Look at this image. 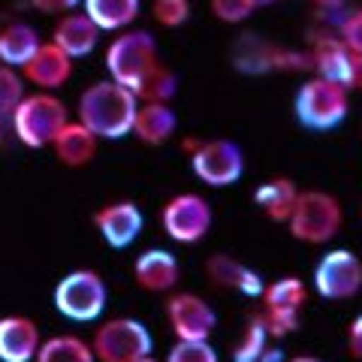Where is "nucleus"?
<instances>
[{
  "label": "nucleus",
  "instance_id": "obj_1",
  "mask_svg": "<svg viewBox=\"0 0 362 362\" xmlns=\"http://www.w3.org/2000/svg\"><path fill=\"white\" fill-rule=\"evenodd\" d=\"M136 109H139V97L130 88L118 85L115 78L106 82H94L78 94V109L76 121H82L90 133H97V139H124L133 133Z\"/></svg>",
  "mask_w": 362,
  "mask_h": 362
},
{
  "label": "nucleus",
  "instance_id": "obj_2",
  "mask_svg": "<svg viewBox=\"0 0 362 362\" xmlns=\"http://www.w3.org/2000/svg\"><path fill=\"white\" fill-rule=\"evenodd\" d=\"M9 121L16 139L25 148H52L54 136L70 121V112L61 97H54V90H37V94H25Z\"/></svg>",
  "mask_w": 362,
  "mask_h": 362
},
{
  "label": "nucleus",
  "instance_id": "obj_3",
  "mask_svg": "<svg viewBox=\"0 0 362 362\" xmlns=\"http://www.w3.org/2000/svg\"><path fill=\"white\" fill-rule=\"evenodd\" d=\"M344 209L341 199L326 194V190H299L296 206L287 221V230L302 245H326L341 233Z\"/></svg>",
  "mask_w": 362,
  "mask_h": 362
},
{
  "label": "nucleus",
  "instance_id": "obj_4",
  "mask_svg": "<svg viewBox=\"0 0 362 362\" xmlns=\"http://www.w3.org/2000/svg\"><path fill=\"white\" fill-rule=\"evenodd\" d=\"M160 64L157 54V40L142 28H127L118 30V37L109 42L106 49V70L109 78H115L118 85L130 88L136 94V88L142 85V78L148 76L154 66Z\"/></svg>",
  "mask_w": 362,
  "mask_h": 362
},
{
  "label": "nucleus",
  "instance_id": "obj_5",
  "mask_svg": "<svg viewBox=\"0 0 362 362\" xmlns=\"http://www.w3.org/2000/svg\"><path fill=\"white\" fill-rule=\"evenodd\" d=\"M54 311L70 323H97L106 311L109 287L100 272L94 269H73L54 287Z\"/></svg>",
  "mask_w": 362,
  "mask_h": 362
},
{
  "label": "nucleus",
  "instance_id": "obj_6",
  "mask_svg": "<svg viewBox=\"0 0 362 362\" xmlns=\"http://www.w3.org/2000/svg\"><path fill=\"white\" fill-rule=\"evenodd\" d=\"M296 121L308 130H335L350 112V88L329 82L323 76H311L293 100Z\"/></svg>",
  "mask_w": 362,
  "mask_h": 362
},
{
  "label": "nucleus",
  "instance_id": "obj_7",
  "mask_svg": "<svg viewBox=\"0 0 362 362\" xmlns=\"http://www.w3.org/2000/svg\"><path fill=\"white\" fill-rule=\"evenodd\" d=\"M97 362H139L151 356L154 338L148 326L136 317H112L94 329L90 338Z\"/></svg>",
  "mask_w": 362,
  "mask_h": 362
},
{
  "label": "nucleus",
  "instance_id": "obj_8",
  "mask_svg": "<svg viewBox=\"0 0 362 362\" xmlns=\"http://www.w3.org/2000/svg\"><path fill=\"white\" fill-rule=\"evenodd\" d=\"M190 173L209 187H230L245 175V154L230 139H185Z\"/></svg>",
  "mask_w": 362,
  "mask_h": 362
},
{
  "label": "nucleus",
  "instance_id": "obj_9",
  "mask_svg": "<svg viewBox=\"0 0 362 362\" xmlns=\"http://www.w3.org/2000/svg\"><path fill=\"white\" fill-rule=\"evenodd\" d=\"M314 290H317V296L326 302H347V299L359 296L362 259L354 251H347V247L326 251L314 266Z\"/></svg>",
  "mask_w": 362,
  "mask_h": 362
},
{
  "label": "nucleus",
  "instance_id": "obj_10",
  "mask_svg": "<svg viewBox=\"0 0 362 362\" xmlns=\"http://www.w3.org/2000/svg\"><path fill=\"white\" fill-rule=\"evenodd\" d=\"M308 302V287L302 284V278L284 275L275 284H266L263 290V320L269 326L272 338H287L299 329L302 308Z\"/></svg>",
  "mask_w": 362,
  "mask_h": 362
},
{
  "label": "nucleus",
  "instance_id": "obj_11",
  "mask_svg": "<svg viewBox=\"0 0 362 362\" xmlns=\"http://www.w3.org/2000/svg\"><path fill=\"white\" fill-rule=\"evenodd\" d=\"M211 206L199 194H175L166 199L160 211L163 233L178 245H199L211 230Z\"/></svg>",
  "mask_w": 362,
  "mask_h": 362
},
{
  "label": "nucleus",
  "instance_id": "obj_12",
  "mask_svg": "<svg viewBox=\"0 0 362 362\" xmlns=\"http://www.w3.org/2000/svg\"><path fill=\"white\" fill-rule=\"evenodd\" d=\"M166 323L181 341H206L218 326V314L197 293H173L166 299Z\"/></svg>",
  "mask_w": 362,
  "mask_h": 362
},
{
  "label": "nucleus",
  "instance_id": "obj_13",
  "mask_svg": "<svg viewBox=\"0 0 362 362\" xmlns=\"http://www.w3.org/2000/svg\"><path fill=\"white\" fill-rule=\"evenodd\" d=\"M94 226L109 247L115 251H124L130 247L136 239H139L145 218H142V209L130 199H118V202H109V206L97 209L94 211Z\"/></svg>",
  "mask_w": 362,
  "mask_h": 362
},
{
  "label": "nucleus",
  "instance_id": "obj_14",
  "mask_svg": "<svg viewBox=\"0 0 362 362\" xmlns=\"http://www.w3.org/2000/svg\"><path fill=\"white\" fill-rule=\"evenodd\" d=\"M21 76L40 90H58L73 78V58L52 40H42L40 49L30 54V61L21 66Z\"/></svg>",
  "mask_w": 362,
  "mask_h": 362
},
{
  "label": "nucleus",
  "instance_id": "obj_15",
  "mask_svg": "<svg viewBox=\"0 0 362 362\" xmlns=\"http://www.w3.org/2000/svg\"><path fill=\"white\" fill-rule=\"evenodd\" d=\"M206 275L221 290H233L247 299H263L266 284L259 278V272H254L251 266H245L242 259H235L230 254H211L206 259Z\"/></svg>",
  "mask_w": 362,
  "mask_h": 362
},
{
  "label": "nucleus",
  "instance_id": "obj_16",
  "mask_svg": "<svg viewBox=\"0 0 362 362\" xmlns=\"http://www.w3.org/2000/svg\"><path fill=\"white\" fill-rule=\"evenodd\" d=\"M42 344L37 320L25 314L0 317V362H33Z\"/></svg>",
  "mask_w": 362,
  "mask_h": 362
},
{
  "label": "nucleus",
  "instance_id": "obj_17",
  "mask_svg": "<svg viewBox=\"0 0 362 362\" xmlns=\"http://www.w3.org/2000/svg\"><path fill=\"white\" fill-rule=\"evenodd\" d=\"M100 33L103 30L94 25V18H90L85 9H73V13L58 16V21H54V28H52V42L61 45L73 61H78L97 49Z\"/></svg>",
  "mask_w": 362,
  "mask_h": 362
},
{
  "label": "nucleus",
  "instance_id": "obj_18",
  "mask_svg": "<svg viewBox=\"0 0 362 362\" xmlns=\"http://www.w3.org/2000/svg\"><path fill=\"white\" fill-rule=\"evenodd\" d=\"M181 278V266L175 254L163 251V247H148L145 254L133 259V281L145 293H169L175 290Z\"/></svg>",
  "mask_w": 362,
  "mask_h": 362
},
{
  "label": "nucleus",
  "instance_id": "obj_19",
  "mask_svg": "<svg viewBox=\"0 0 362 362\" xmlns=\"http://www.w3.org/2000/svg\"><path fill=\"white\" fill-rule=\"evenodd\" d=\"M308 58H311L314 76H323V78H329V82L354 88V61H356V54L347 49L341 37H323L311 49Z\"/></svg>",
  "mask_w": 362,
  "mask_h": 362
},
{
  "label": "nucleus",
  "instance_id": "obj_20",
  "mask_svg": "<svg viewBox=\"0 0 362 362\" xmlns=\"http://www.w3.org/2000/svg\"><path fill=\"white\" fill-rule=\"evenodd\" d=\"M97 148H100L97 133H90L85 124L76 121V118L66 121L64 127H61V133L54 136V142H52L54 157H58L64 166H70V169L88 166L97 157Z\"/></svg>",
  "mask_w": 362,
  "mask_h": 362
},
{
  "label": "nucleus",
  "instance_id": "obj_21",
  "mask_svg": "<svg viewBox=\"0 0 362 362\" xmlns=\"http://www.w3.org/2000/svg\"><path fill=\"white\" fill-rule=\"evenodd\" d=\"M178 118L169 103H139L136 109V121H133V136L142 145H166L175 136Z\"/></svg>",
  "mask_w": 362,
  "mask_h": 362
},
{
  "label": "nucleus",
  "instance_id": "obj_22",
  "mask_svg": "<svg viewBox=\"0 0 362 362\" xmlns=\"http://www.w3.org/2000/svg\"><path fill=\"white\" fill-rule=\"evenodd\" d=\"M296 197H299V187L287 175H275L254 190V206L272 223H287L293 214V206H296Z\"/></svg>",
  "mask_w": 362,
  "mask_h": 362
},
{
  "label": "nucleus",
  "instance_id": "obj_23",
  "mask_svg": "<svg viewBox=\"0 0 362 362\" xmlns=\"http://www.w3.org/2000/svg\"><path fill=\"white\" fill-rule=\"evenodd\" d=\"M40 45L42 40L33 25H28V21H9V25L0 28V64L21 70Z\"/></svg>",
  "mask_w": 362,
  "mask_h": 362
},
{
  "label": "nucleus",
  "instance_id": "obj_24",
  "mask_svg": "<svg viewBox=\"0 0 362 362\" xmlns=\"http://www.w3.org/2000/svg\"><path fill=\"white\" fill-rule=\"evenodd\" d=\"M82 9L94 18L100 30L118 33L133 28V21L139 18L142 0H82Z\"/></svg>",
  "mask_w": 362,
  "mask_h": 362
},
{
  "label": "nucleus",
  "instance_id": "obj_25",
  "mask_svg": "<svg viewBox=\"0 0 362 362\" xmlns=\"http://www.w3.org/2000/svg\"><path fill=\"white\" fill-rule=\"evenodd\" d=\"M33 362H97L90 341L78 335H52L37 350Z\"/></svg>",
  "mask_w": 362,
  "mask_h": 362
},
{
  "label": "nucleus",
  "instance_id": "obj_26",
  "mask_svg": "<svg viewBox=\"0 0 362 362\" xmlns=\"http://www.w3.org/2000/svg\"><path fill=\"white\" fill-rule=\"evenodd\" d=\"M269 326L263 320V314H251L245 323L242 338L233 347V362H257L259 354L269 347Z\"/></svg>",
  "mask_w": 362,
  "mask_h": 362
},
{
  "label": "nucleus",
  "instance_id": "obj_27",
  "mask_svg": "<svg viewBox=\"0 0 362 362\" xmlns=\"http://www.w3.org/2000/svg\"><path fill=\"white\" fill-rule=\"evenodd\" d=\"M178 90V78L173 70H166L163 64H157L154 70L142 78V85L136 88V97L139 103H173Z\"/></svg>",
  "mask_w": 362,
  "mask_h": 362
},
{
  "label": "nucleus",
  "instance_id": "obj_28",
  "mask_svg": "<svg viewBox=\"0 0 362 362\" xmlns=\"http://www.w3.org/2000/svg\"><path fill=\"white\" fill-rule=\"evenodd\" d=\"M25 76L16 66L0 64V118H9L16 112V106L25 100Z\"/></svg>",
  "mask_w": 362,
  "mask_h": 362
},
{
  "label": "nucleus",
  "instance_id": "obj_29",
  "mask_svg": "<svg viewBox=\"0 0 362 362\" xmlns=\"http://www.w3.org/2000/svg\"><path fill=\"white\" fill-rule=\"evenodd\" d=\"M163 362H221V359L218 350L209 344V338L206 341H181V338H175V344Z\"/></svg>",
  "mask_w": 362,
  "mask_h": 362
},
{
  "label": "nucleus",
  "instance_id": "obj_30",
  "mask_svg": "<svg viewBox=\"0 0 362 362\" xmlns=\"http://www.w3.org/2000/svg\"><path fill=\"white\" fill-rule=\"evenodd\" d=\"M151 16L160 28L175 30L181 25H187L190 18V0H154L151 4Z\"/></svg>",
  "mask_w": 362,
  "mask_h": 362
},
{
  "label": "nucleus",
  "instance_id": "obj_31",
  "mask_svg": "<svg viewBox=\"0 0 362 362\" xmlns=\"http://www.w3.org/2000/svg\"><path fill=\"white\" fill-rule=\"evenodd\" d=\"M209 6L211 16L223 25H242L254 16V9H259L257 0H209Z\"/></svg>",
  "mask_w": 362,
  "mask_h": 362
},
{
  "label": "nucleus",
  "instance_id": "obj_32",
  "mask_svg": "<svg viewBox=\"0 0 362 362\" xmlns=\"http://www.w3.org/2000/svg\"><path fill=\"white\" fill-rule=\"evenodd\" d=\"M338 37L344 40V45H347L350 52L362 58V6L341 21V30H338Z\"/></svg>",
  "mask_w": 362,
  "mask_h": 362
},
{
  "label": "nucleus",
  "instance_id": "obj_33",
  "mask_svg": "<svg viewBox=\"0 0 362 362\" xmlns=\"http://www.w3.org/2000/svg\"><path fill=\"white\" fill-rule=\"evenodd\" d=\"M33 9H40L45 16H64V13H73V9L82 6V0H30Z\"/></svg>",
  "mask_w": 362,
  "mask_h": 362
},
{
  "label": "nucleus",
  "instance_id": "obj_34",
  "mask_svg": "<svg viewBox=\"0 0 362 362\" xmlns=\"http://www.w3.org/2000/svg\"><path fill=\"white\" fill-rule=\"evenodd\" d=\"M347 350H350V356L362 362V314L354 317V323L347 329Z\"/></svg>",
  "mask_w": 362,
  "mask_h": 362
},
{
  "label": "nucleus",
  "instance_id": "obj_35",
  "mask_svg": "<svg viewBox=\"0 0 362 362\" xmlns=\"http://www.w3.org/2000/svg\"><path fill=\"white\" fill-rule=\"evenodd\" d=\"M257 362H284V354H281L278 347H266L263 354H259V359Z\"/></svg>",
  "mask_w": 362,
  "mask_h": 362
},
{
  "label": "nucleus",
  "instance_id": "obj_36",
  "mask_svg": "<svg viewBox=\"0 0 362 362\" xmlns=\"http://www.w3.org/2000/svg\"><path fill=\"white\" fill-rule=\"evenodd\" d=\"M354 88L362 90V58L356 54V61H354Z\"/></svg>",
  "mask_w": 362,
  "mask_h": 362
},
{
  "label": "nucleus",
  "instance_id": "obj_37",
  "mask_svg": "<svg viewBox=\"0 0 362 362\" xmlns=\"http://www.w3.org/2000/svg\"><path fill=\"white\" fill-rule=\"evenodd\" d=\"M284 362H323V359H317V356L302 354V356H293V359H284Z\"/></svg>",
  "mask_w": 362,
  "mask_h": 362
},
{
  "label": "nucleus",
  "instance_id": "obj_38",
  "mask_svg": "<svg viewBox=\"0 0 362 362\" xmlns=\"http://www.w3.org/2000/svg\"><path fill=\"white\" fill-rule=\"evenodd\" d=\"M272 4H278V0H257V6H272Z\"/></svg>",
  "mask_w": 362,
  "mask_h": 362
},
{
  "label": "nucleus",
  "instance_id": "obj_39",
  "mask_svg": "<svg viewBox=\"0 0 362 362\" xmlns=\"http://www.w3.org/2000/svg\"><path fill=\"white\" fill-rule=\"evenodd\" d=\"M0 148H4V118H0Z\"/></svg>",
  "mask_w": 362,
  "mask_h": 362
},
{
  "label": "nucleus",
  "instance_id": "obj_40",
  "mask_svg": "<svg viewBox=\"0 0 362 362\" xmlns=\"http://www.w3.org/2000/svg\"><path fill=\"white\" fill-rule=\"evenodd\" d=\"M317 4H323V6H329V4H338V0H317Z\"/></svg>",
  "mask_w": 362,
  "mask_h": 362
},
{
  "label": "nucleus",
  "instance_id": "obj_41",
  "mask_svg": "<svg viewBox=\"0 0 362 362\" xmlns=\"http://www.w3.org/2000/svg\"><path fill=\"white\" fill-rule=\"evenodd\" d=\"M139 362H160V359H154V356H145V359H139Z\"/></svg>",
  "mask_w": 362,
  "mask_h": 362
}]
</instances>
